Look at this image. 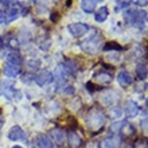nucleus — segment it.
Instances as JSON below:
<instances>
[{
  "label": "nucleus",
  "mask_w": 148,
  "mask_h": 148,
  "mask_svg": "<svg viewBox=\"0 0 148 148\" xmlns=\"http://www.w3.org/2000/svg\"><path fill=\"white\" fill-rule=\"evenodd\" d=\"M104 124H105V116H104V113L100 109H97V108L90 109L89 114L86 117V127H88V129L93 131V132H98L104 127Z\"/></svg>",
  "instance_id": "1"
},
{
  "label": "nucleus",
  "mask_w": 148,
  "mask_h": 148,
  "mask_svg": "<svg viewBox=\"0 0 148 148\" xmlns=\"http://www.w3.org/2000/svg\"><path fill=\"white\" fill-rule=\"evenodd\" d=\"M125 19L128 20L132 26H136L137 28H143L147 20V12L143 10H128L124 14Z\"/></svg>",
  "instance_id": "2"
},
{
  "label": "nucleus",
  "mask_w": 148,
  "mask_h": 148,
  "mask_svg": "<svg viewBox=\"0 0 148 148\" xmlns=\"http://www.w3.org/2000/svg\"><path fill=\"white\" fill-rule=\"evenodd\" d=\"M69 32H70L73 36L75 38H81L89 31V26L88 24H84V23H73V24H69Z\"/></svg>",
  "instance_id": "3"
},
{
  "label": "nucleus",
  "mask_w": 148,
  "mask_h": 148,
  "mask_svg": "<svg viewBox=\"0 0 148 148\" xmlns=\"http://www.w3.org/2000/svg\"><path fill=\"white\" fill-rule=\"evenodd\" d=\"M100 40L101 39H97V34L94 36H92V38H89L86 42L81 43V47L84 49V51H86V53H96V50L98 49V45H100Z\"/></svg>",
  "instance_id": "4"
},
{
  "label": "nucleus",
  "mask_w": 148,
  "mask_h": 148,
  "mask_svg": "<svg viewBox=\"0 0 148 148\" xmlns=\"http://www.w3.org/2000/svg\"><path fill=\"white\" fill-rule=\"evenodd\" d=\"M67 144L70 148H79L82 144V137L79 136V133H77V131L70 129L67 132Z\"/></svg>",
  "instance_id": "5"
},
{
  "label": "nucleus",
  "mask_w": 148,
  "mask_h": 148,
  "mask_svg": "<svg viewBox=\"0 0 148 148\" xmlns=\"http://www.w3.org/2000/svg\"><path fill=\"white\" fill-rule=\"evenodd\" d=\"M8 139L12 141H19V140H24L26 139V133L22 128H20L19 125H15V127H12L10 129V132H8Z\"/></svg>",
  "instance_id": "6"
},
{
  "label": "nucleus",
  "mask_w": 148,
  "mask_h": 148,
  "mask_svg": "<svg viewBox=\"0 0 148 148\" xmlns=\"http://www.w3.org/2000/svg\"><path fill=\"white\" fill-rule=\"evenodd\" d=\"M53 79H54V75H53V73L51 71H42V73H39L38 75L35 77V81L36 84H38L39 86H45V85H49V84H51L53 82Z\"/></svg>",
  "instance_id": "7"
},
{
  "label": "nucleus",
  "mask_w": 148,
  "mask_h": 148,
  "mask_svg": "<svg viewBox=\"0 0 148 148\" xmlns=\"http://www.w3.org/2000/svg\"><path fill=\"white\" fill-rule=\"evenodd\" d=\"M1 45L8 49H11V50H18L19 49V42H18V39L16 36L11 35V34H7V35H4L1 38Z\"/></svg>",
  "instance_id": "8"
},
{
  "label": "nucleus",
  "mask_w": 148,
  "mask_h": 148,
  "mask_svg": "<svg viewBox=\"0 0 148 148\" xmlns=\"http://www.w3.org/2000/svg\"><path fill=\"white\" fill-rule=\"evenodd\" d=\"M121 140L119 136H112V137H106L104 140L100 141L98 148H117L120 145Z\"/></svg>",
  "instance_id": "9"
},
{
  "label": "nucleus",
  "mask_w": 148,
  "mask_h": 148,
  "mask_svg": "<svg viewBox=\"0 0 148 148\" xmlns=\"http://www.w3.org/2000/svg\"><path fill=\"white\" fill-rule=\"evenodd\" d=\"M3 73L10 78H15L16 75H19L20 74V67L5 62L4 63V66H3Z\"/></svg>",
  "instance_id": "10"
},
{
  "label": "nucleus",
  "mask_w": 148,
  "mask_h": 148,
  "mask_svg": "<svg viewBox=\"0 0 148 148\" xmlns=\"http://www.w3.org/2000/svg\"><path fill=\"white\" fill-rule=\"evenodd\" d=\"M117 81L123 88H127V86L132 84V77H131V74L128 71H120L119 75H117Z\"/></svg>",
  "instance_id": "11"
},
{
  "label": "nucleus",
  "mask_w": 148,
  "mask_h": 148,
  "mask_svg": "<svg viewBox=\"0 0 148 148\" xmlns=\"http://www.w3.org/2000/svg\"><path fill=\"white\" fill-rule=\"evenodd\" d=\"M51 135H53V139L55 140L57 144H63L65 140H66V133L63 129H59V128H54L51 131Z\"/></svg>",
  "instance_id": "12"
},
{
  "label": "nucleus",
  "mask_w": 148,
  "mask_h": 148,
  "mask_svg": "<svg viewBox=\"0 0 148 148\" xmlns=\"http://www.w3.org/2000/svg\"><path fill=\"white\" fill-rule=\"evenodd\" d=\"M36 143H38V147L39 148H54L53 141H51L50 137L46 136V135H39Z\"/></svg>",
  "instance_id": "13"
},
{
  "label": "nucleus",
  "mask_w": 148,
  "mask_h": 148,
  "mask_svg": "<svg viewBox=\"0 0 148 148\" xmlns=\"http://www.w3.org/2000/svg\"><path fill=\"white\" fill-rule=\"evenodd\" d=\"M139 110H140V108H139V105H137L135 101L127 102V105H125V113H127L128 116L135 117L137 113H139Z\"/></svg>",
  "instance_id": "14"
},
{
  "label": "nucleus",
  "mask_w": 148,
  "mask_h": 148,
  "mask_svg": "<svg viewBox=\"0 0 148 148\" xmlns=\"http://www.w3.org/2000/svg\"><path fill=\"white\" fill-rule=\"evenodd\" d=\"M109 16V11H108V7H100L98 11L96 12V22L98 23H102L105 22L106 18Z\"/></svg>",
  "instance_id": "15"
},
{
  "label": "nucleus",
  "mask_w": 148,
  "mask_h": 148,
  "mask_svg": "<svg viewBox=\"0 0 148 148\" xmlns=\"http://www.w3.org/2000/svg\"><path fill=\"white\" fill-rule=\"evenodd\" d=\"M94 78H96L100 84H105V85H108V84L112 82V75H110L109 73H106V71H101V73L96 74Z\"/></svg>",
  "instance_id": "16"
},
{
  "label": "nucleus",
  "mask_w": 148,
  "mask_h": 148,
  "mask_svg": "<svg viewBox=\"0 0 148 148\" xmlns=\"http://www.w3.org/2000/svg\"><path fill=\"white\" fill-rule=\"evenodd\" d=\"M81 7L85 12L90 14V12H93L94 8H96V0H82Z\"/></svg>",
  "instance_id": "17"
},
{
  "label": "nucleus",
  "mask_w": 148,
  "mask_h": 148,
  "mask_svg": "<svg viewBox=\"0 0 148 148\" xmlns=\"http://www.w3.org/2000/svg\"><path fill=\"white\" fill-rule=\"evenodd\" d=\"M7 63H11V65H15V66H19L22 65V58H20V55L18 53H11V54H8L7 57Z\"/></svg>",
  "instance_id": "18"
},
{
  "label": "nucleus",
  "mask_w": 148,
  "mask_h": 148,
  "mask_svg": "<svg viewBox=\"0 0 148 148\" xmlns=\"http://www.w3.org/2000/svg\"><path fill=\"white\" fill-rule=\"evenodd\" d=\"M19 16V8L18 7H11L8 10V12L5 14V22H12V20H15L16 18Z\"/></svg>",
  "instance_id": "19"
},
{
  "label": "nucleus",
  "mask_w": 148,
  "mask_h": 148,
  "mask_svg": "<svg viewBox=\"0 0 148 148\" xmlns=\"http://www.w3.org/2000/svg\"><path fill=\"white\" fill-rule=\"evenodd\" d=\"M136 74H137V77H139V79L144 81L145 78H147V75H148L147 67H145L144 65H139V66L136 67Z\"/></svg>",
  "instance_id": "20"
},
{
  "label": "nucleus",
  "mask_w": 148,
  "mask_h": 148,
  "mask_svg": "<svg viewBox=\"0 0 148 148\" xmlns=\"http://www.w3.org/2000/svg\"><path fill=\"white\" fill-rule=\"evenodd\" d=\"M123 50V47L116 42H108L104 46V51H121Z\"/></svg>",
  "instance_id": "21"
},
{
  "label": "nucleus",
  "mask_w": 148,
  "mask_h": 148,
  "mask_svg": "<svg viewBox=\"0 0 148 148\" xmlns=\"http://www.w3.org/2000/svg\"><path fill=\"white\" fill-rule=\"evenodd\" d=\"M135 148H148V139L147 137H140V139H137L136 144H135Z\"/></svg>",
  "instance_id": "22"
},
{
  "label": "nucleus",
  "mask_w": 148,
  "mask_h": 148,
  "mask_svg": "<svg viewBox=\"0 0 148 148\" xmlns=\"http://www.w3.org/2000/svg\"><path fill=\"white\" fill-rule=\"evenodd\" d=\"M121 114H123V110L120 108H114V109L110 110V117L112 119H120Z\"/></svg>",
  "instance_id": "23"
},
{
  "label": "nucleus",
  "mask_w": 148,
  "mask_h": 148,
  "mask_svg": "<svg viewBox=\"0 0 148 148\" xmlns=\"http://www.w3.org/2000/svg\"><path fill=\"white\" fill-rule=\"evenodd\" d=\"M129 3L136 4V5H139V7H144V5L148 4V0H129Z\"/></svg>",
  "instance_id": "24"
},
{
  "label": "nucleus",
  "mask_w": 148,
  "mask_h": 148,
  "mask_svg": "<svg viewBox=\"0 0 148 148\" xmlns=\"http://www.w3.org/2000/svg\"><path fill=\"white\" fill-rule=\"evenodd\" d=\"M61 92H62L63 94H71V93H74V88H73V86H67V88L65 86Z\"/></svg>",
  "instance_id": "25"
},
{
  "label": "nucleus",
  "mask_w": 148,
  "mask_h": 148,
  "mask_svg": "<svg viewBox=\"0 0 148 148\" xmlns=\"http://www.w3.org/2000/svg\"><path fill=\"white\" fill-rule=\"evenodd\" d=\"M10 4H11V1H10V0H0V10H1V8L8 7Z\"/></svg>",
  "instance_id": "26"
},
{
  "label": "nucleus",
  "mask_w": 148,
  "mask_h": 148,
  "mask_svg": "<svg viewBox=\"0 0 148 148\" xmlns=\"http://www.w3.org/2000/svg\"><path fill=\"white\" fill-rule=\"evenodd\" d=\"M4 22H5V14H4V12L0 10V24L4 23Z\"/></svg>",
  "instance_id": "27"
},
{
  "label": "nucleus",
  "mask_w": 148,
  "mask_h": 148,
  "mask_svg": "<svg viewBox=\"0 0 148 148\" xmlns=\"http://www.w3.org/2000/svg\"><path fill=\"white\" fill-rule=\"evenodd\" d=\"M51 20H53V22H58L59 20V15L57 12H55V14H51Z\"/></svg>",
  "instance_id": "28"
},
{
  "label": "nucleus",
  "mask_w": 148,
  "mask_h": 148,
  "mask_svg": "<svg viewBox=\"0 0 148 148\" xmlns=\"http://www.w3.org/2000/svg\"><path fill=\"white\" fill-rule=\"evenodd\" d=\"M104 0H96V3H102Z\"/></svg>",
  "instance_id": "29"
},
{
  "label": "nucleus",
  "mask_w": 148,
  "mask_h": 148,
  "mask_svg": "<svg viewBox=\"0 0 148 148\" xmlns=\"http://www.w3.org/2000/svg\"><path fill=\"white\" fill-rule=\"evenodd\" d=\"M12 148H23V147H19V145H16V147H12Z\"/></svg>",
  "instance_id": "30"
},
{
  "label": "nucleus",
  "mask_w": 148,
  "mask_h": 148,
  "mask_svg": "<svg viewBox=\"0 0 148 148\" xmlns=\"http://www.w3.org/2000/svg\"><path fill=\"white\" fill-rule=\"evenodd\" d=\"M0 136H1V131H0Z\"/></svg>",
  "instance_id": "31"
},
{
  "label": "nucleus",
  "mask_w": 148,
  "mask_h": 148,
  "mask_svg": "<svg viewBox=\"0 0 148 148\" xmlns=\"http://www.w3.org/2000/svg\"><path fill=\"white\" fill-rule=\"evenodd\" d=\"M147 106H148V104H147Z\"/></svg>",
  "instance_id": "32"
}]
</instances>
